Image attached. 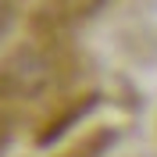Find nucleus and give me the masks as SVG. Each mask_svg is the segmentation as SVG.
Segmentation results:
<instances>
[{
    "instance_id": "nucleus-1",
    "label": "nucleus",
    "mask_w": 157,
    "mask_h": 157,
    "mask_svg": "<svg viewBox=\"0 0 157 157\" xmlns=\"http://www.w3.org/2000/svg\"><path fill=\"white\" fill-rule=\"evenodd\" d=\"M0 21H4V11H0Z\"/></svg>"
}]
</instances>
